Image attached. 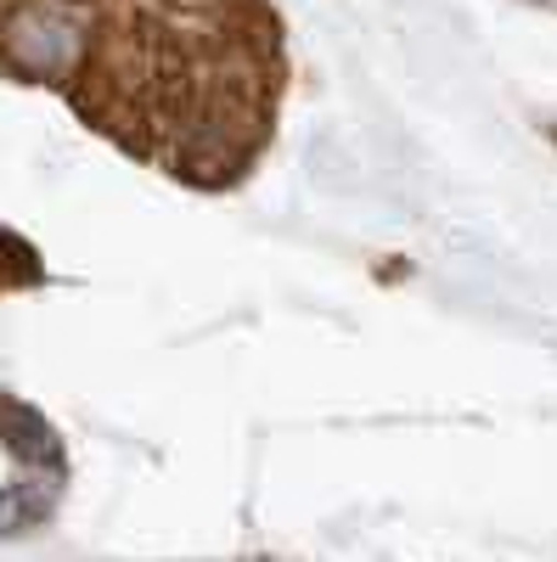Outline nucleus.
I'll return each mask as SVG.
<instances>
[{
    "label": "nucleus",
    "mask_w": 557,
    "mask_h": 562,
    "mask_svg": "<svg viewBox=\"0 0 557 562\" xmlns=\"http://www.w3.org/2000/svg\"><path fill=\"white\" fill-rule=\"evenodd\" d=\"M282 45L265 7H97L68 97L175 180H237L270 135Z\"/></svg>",
    "instance_id": "nucleus-1"
},
{
    "label": "nucleus",
    "mask_w": 557,
    "mask_h": 562,
    "mask_svg": "<svg viewBox=\"0 0 557 562\" xmlns=\"http://www.w3.org/2000/svg\"><path fill=\"white\" fill-rule=\"evenodd\" d=\"M0 439H7V450L29 467H40L45 479H57L63 473V439L57 428L45 422L34 405L12 400V394H0Z\"/></svg>",
    "instance_id": "nucleus-2"
},
{
    "label": "nucleus",
    "mask_w": 557,
    "mask_h": 562,
    "mask_svg": "<svg viewBox=\"0 0 557 562\" xmlns=\"http://www.w3.org/2000/svg\"><path fill=\"white\" fill-rule=\"evenodd\" d=\"M52 506H57V479H45V484H12L7 495H0V540L45 524V518H52Z\"/></svg>",
    "instance_id": "nucleus-3"
},
{
    "label": "nucleus",
    "mask_w": 557,
    "mask_h": 562,
    "mask_svg": "<svg viewBox=\"0 0 557 562\" xmlns=\"http://www.w3.org/2000/svg\"><path fill=\"white\" fill-rule=\"evenodd\" d=\"M45 270H40V254L12 237V231H0V293H12V288H40Z\"/></svg>",
    "instance_id": "nucleus-4"
},
{
    "label": "nucleus",
    "mask_w": 557,
    "mask_h": 562,
    "mask_svg": "<svg viewBox=\"0 0 557 562\" xmlns=\"http://www.w3.org/2000/svg\"><path fill=\"white\" fill-rule=\"evenodd\" d=\"M552 140H557V130H552Z\"/></svg>",
    "instance_id": "nucleus-5"
}]
</instances>
